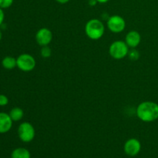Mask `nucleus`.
<instances>
[{
	"label": "nucleus",
	"instance_id": "f257e3e1",
	"mask_svg": "<svg viewBox=\"0 0 158 158\" xmlns=\"http://www.w3.org/2000/svg\"><path fill=\"white\" fill-rule=\"evenodd\" d=\"M137 117L141 121L151 123L158 119V103L153 101H143L136 109Z\"/></svg>",
	"mask_w": 158,
	"mask_h": 158
},
{
	"label": "nucleus",
	"instance_id": "7ed1b4c3",
	"mask_svg": "<svg viewBox=\"0 0 158 158\" xmlns=\"http://www.w3.org/2000/svg\"><path fill=\"white\" fill-rule=\"evenodd\" d=\"M129 51V46L123 40L114 41L109 47L110 56L117 60H122L127 56Z\"/></svg>",
	"mask_w": 158,
	"mask_h": 158
},
{
	"label": "nucleus",
	"instance_id": "9d476101",
	"mask_svg": "<svg viewBox=\"0 0 158 158\" xmlns=\"http://www.w3.org/2000/svg\"><path fill=\"white\" fill-rule=\"evenodd\" d=\"M12 120L9 114L0 112V134L9 132L12 127Z\"/></svg>",
	"mask_w": 158,
	"mask_h": 158
},
{
	"label": "nucleus",
	"instance_id": "f3484780",
	"mask_svg": "<svg viewBox=\"0 0 158 158\" xmlns=\"http://www.w3.org/2000/svg\"><path fill=\"white\" fill-rule=\"evenodd\" d=\"M9 103V99L4 94H0V106H5Z\"/></svg>",
	"mask_w": 158,
	"mask_h": 158
},
{
	"label": "nucleus",
	"instance_id": "20e7f679",
	"mask_svg": "<svg viewBox=\"0 0 158 158\" xmlns=\"http://www.w3.org/2000/svg\"><path fill=\"white\" fill-rule=\"evenodd\" d=\"M17 67L23 72H30L35 69L36 61L32 55L29 53L20 54L16 58Z\"/></svg>",
	"mask_w": 158,
	"mask_h": 158
},
{
	"label": "nucleus",
	"instance_id": "9b49d317",
	"mask_svg": "<svg viewBox=\"0 0 158 158\" xmlns=\"http://www.w3.org/2000/svg\"><path fill=\"white\" fill-rule=\"evenodd\" d=\"M11 158H31L30 152L23 148H15L11 154Z\"/></svg>",
	"mask_w": 158,
	"mask_h": 158
},
{
	"label": "nucleus",
	"instance_id": "39448f33",
	"mask_svg": "<svg viewBox=\"0 0 158 158\" xmlns=\"http://www.w3.org/2000/svg\"><path fill=\"white\" fill-rule=\"evenodd\" d=\"M18 136L23 142L29 143L35 138V128L29 122H23L18 127Z\"/></svg>",
	"mask_w": 158,
	"mask_h": 158
},
{
	"label": "nucleus",
	"instance_id": "ddd939ff",
	"mask_svg": "<svg viewBox=\"0 0 158 158\" xmlns=\"http://www.w3.org/2000/svg\"><path fill=\"white\" fill-rule=\"evenodd\" d=\"M9 116L13 122L20 121L24 117V111L20 107H14L9 112Z\"/></svg>",
	"mask_w": 158,
	"mask_h": 158
},
{
	"label": "nucleus",
	"instance_id": "6ab92c4d",
	"mask_svg": "<svg viewBox=\"0 0 158 158\" xmlns=\"http://www.w3.org/2000/svg\"><path fill=\"white\" fill-rule=\"evenodd\" d=\"M88 3H89V5L90 6H95L98 2H97V0H89Z\"/></svg>",
	"mask_w": 158,
	"mask_h": 158
},
{
	"label": "nucleus",
	"instance_id": "4be33fe9",
	"mask_svg": "<svg viewBox=\"0 0 158 158\" xmlns=\"http://www.w3.org/2000/svg\"><path fill=\"white\" fill-rule=\"evenodd\" d=\"M2 32L1 29H0V41L2 40Z\"/></svg>",
	"mask_w": 158,
	"mask_h": 158
},
{
	"label": "nucleus",
	"instance_id": "f03ea898",
	"mask_svg": "<svg viewBox=\"0 0 158 158\" xmlns=\"http://www.w3.org/2000/svg\"><path fill=\"white\" fill-rule=\"evenodd\" d=\"M105 26L103 22L98 19H89L85 25V33L92 40H98L103 37Z\"/></svg>",
	"mask_w": 158,
	"mask_h": 158
},
{
	"label": "nucleus",
	"instance_id": "6e6552de",
	"mask_svg": "<svg viewBox=\"0 0 158 158\" xmlns=\"http://www.w3.org/2000/svg\"><path fill=\"white\" fill-rule=\"evenodd\" d=\"M123 150L127 155L130 157H135L141 150V143L140 140L136 138L128 139L124 143L123 146Z\"/></svg>",
	"mask_w": 158,
	"mask_h": 158
},
{
	"label": "nucleus",
	"instance_id": "4468645a",
	"mask_svg": "<svg viewBox=\"0 0 158 158\" xmlns=\"http://www.w3.org/2000/svg\"><path fill=\"white\" fill-rule=\"evenodd\" d=\"M40 55L43 58H49L52 55V50L49 46H42L41 49H40Z\"/></svg>",
	"mask_w": 158,
	"mask_h": 158
},
{
	"label": "nucleus",
	"instance_id": "412c9836",
	"mask_svg": "<svg viewBox=\"0 0 158 158\" xmlns=\"http://www.w3.org/2000/svg\"><path fill=\"white\" fill-rule=\"evenodd\" d=\"M97 2L98 3H101V4H104V3L107 2L109 0H97Z\"/></svg>",
	"mask_w": 158,
	"mask_h": 158
},
{
	"label": "nucleus",
	"instance_id": "423d86ee",
	"mask_svg": "<svg viewBox=\"0 0 158 158\" xmlns=\"http://www.w3.org/2000/svg\"><path fill=\"white\" fill-rule=\"evenodd\" d=\"M106 26L110 32L114 33H120L126 28V22L120 15H113L106 20Z\"/></svg>",
	"mask_w": 158,
	"mask_h": 158
},
{
	"label": "nucleus",
	"instance_id": "aec40b11",
	"mask_svg": "<svg viewBox=\"0 0 158 158\" xmlns=\"http://www.w3.org/2000/svg\"><path fill=\"white\" fill-rule=\"evenodd\" d=\"M69 0H56V2H57L58 3H60V4H66V3L69 2Z\"/></svg>",
	"mask_w": 158,
	"mask_h": 158
},
{
	"label": "nucleus",
	"instance_id": "0eeeda50",
	"mask_svg": "<svg viewBox=\"0 0 158 158\" xmlns=\"http://www.w3.org/2000/svg\"><path fill=\"white\" fill-rule=\"evenodd\" d=\"M35 41L40 46H49L52 40V32L46 27L41 28L35 33Z\"/></svg>",
	"mask_w": 158,
	"mask_h": 158
},
{
	"label": "nucleus",
	"instance_id": "1a4fd4ad",
	"mask_svg": "<svg viewBox=\"0 0 158 158\" xmlns=\"http://www.w3.org/2000/svg\"><path fill=\"white\" fill-rule=\"evenodd\" d=\"M140 42H141V35L137 31H130L125 36V43L129 46V48L135 49L140 45Z\"/></svg>",
	"mask_w": 158,
	"mask_h": 158
},
{
	"label": "nucleus",
	"instance_id": "dca6fc26",
	"mask_svg": "<svg viewBox=\"0 0 158 158\" xmlns=\"http://www.w3.org/2000/svg\"><path fill=\"white\" fill-rule=\"evenodd\" d=\"M14 0H0V8L2 9H8L13 4Z\"/></svg>",
	"mask_w": 158,
	"mask_h": 158
},
{
	"label": "nucleus",
	"instance_id": "a211bd4d",
	"mask_svg": "<svg viewBox=\"0 0 158 158\" xmlns=\"http://www.w3.org/2000/svg\"><path fill=\"white\" fill-rule=\"evenodd\" d=\"M4 19H5V13L4 12H3L2 9L0 8V26L3 24Z\"/></svg>",
	"mask_w": 158,
	"mask_h": 158
},
{
	"label": "nucleus",
	"instance_id": "f8f14e48",
	"mask_svg": "<svg viewBox=\"0 0 158 158\" xmlns=\"http://www.w3.org/2000/svg\"><path fill=\"white\" fill-rule=\"evenodd\" d=\"M2 66L6 69H13L17 67L16 59L12 56H6L2 60Z\"/></svg>",
	"mask_w": 158,
	"mask_h": 158
},
{
	"label": "nucleus",
	"instance_id": "2eb2a0df",
	"mask_svg": "<svg viewBox=\"0 0 158 158\" xmlns=\"http://www.w3.org/2000/svg\"><path fill=\"white\" fill-rule=\"evenodd\" d=\"M128 57L131 61H137L140 58V52L135 49H132L128 52Z\"/></svg>",
	"mask_w": 158,
	"mask_h": 158
}]
</instances>
